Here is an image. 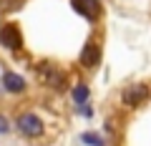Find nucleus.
I'll return each instance as SVG.
<instances>
[{"mask_svg": "<svg viewBox=\"0 0 151 146\" xmlns=\"http://www.w3.org/2000/svg\"><path fill=\"white\" fill-rule=\"evenodd\" d=\"M38 78H40L48 88H55V91H63L65 83H68L65 73L58 70L53 63H38Z\"/></svg>", "mask_w": 151, "mask_h": 146, "instance_id": "nucleus-1", "label": "nucleus"}, {"mask_svg": "<svg viewBox=\"0 0 151 146\" xmlns=\"http://www.w3.org/2000/svg\"><path fill=\"white\" fill-rule=\"evenodd\" d=\"M81 141H83V144H91V146H103V136L93 134V131H86V134H81Z\"/></svg>", "mask_w": 151, "mask_h": 146, "instance_id": "nucleus-9", "label": "nucleus"}, {"mask_svg": "<svg viewBox=\"0 0 151 146\" xmlns=\"http://www.w3.org/2000/svg\"><path fill=\"white\" fill-rule=\"evenodd\" d=\"M20 3H23V0H3V3H0V10H3V13L18 10V8H20Z\"/></svg>", "mask_w": 151, "mask_h": 146, "instance_id": "nucleus-10", "label": "nucleus"}, {"mask_svg": "<svg viewBox=\"0 0 151 146\" xmlns=\"http://www.w3.org/2000/svg\"><path fill=\"white\" fill-rule=\"evenodd\" d=\"M15 126H18V131H20L23 136H28V139L43 136V131H45V126H43V121H40V116H35L33 111L20 114V116H18V121H15Z\"/></svg>", "mask_w": 151, "mask_h": 146, "instance_id": "nucleus-2", "label": "nucleus"}, {"mask_svg": "<svg viewBox=\"0 0 151 146\" xmlns=\"http://www.w3.org/2000/svg\"><path fill=\"white\" fill-rule=\"evenodd\" d=\"M81 65L83 68H96L98 65V60H101V45H98V40H86V45H83V50H81Z\"/></svg>", "mask_w": 151, "mask_h": 146, "instance_id": "nucleus-4", "label": "nucleus"}, {"mask_svg": "<svg viewBox=\"0 0 151 146\" xmlns=\"http://www.w3.org/2000/svg\"><path fill=\"white\" fill-rule=\"evenodd\" d=\"M0 86L5 88L8 93H23V91L28 88V83H25V78H23L20 73L5 70V73H3V78H0Z\"/></svg>", "mask_w": 151, "mask_h": 146, "instance_id": "nucleus-7", "label": "nucleus"}, {"mask_svg": "<svg viewBox=\"0 0 151 146\" xmlns=\"http://www.w3.org/2000/svg\"><path fill=\"white\" fill-rule=\"evenodd\" d=\"M70 5L78 15H83L86 20H96L101 15V0H70Z\"/></svg>", "mask_w": 151, "mask_h": 146, "instance_id": "nucleus-6", "label": "nucleus"}, {"mask_svg": "<svg viewBox=\"0 0 151 146\" xmlns=\"http://www.w3.org/2000/svg\"><path fill=\"white\" fill-rule=\"evenodd\" d=\"M0 45L5 50H20L23 48V35L15 23H3L0 25Z\"/></svg>", "mask_w": 151, "mask_h": 146, "instance_id": "nucleus-3", "label": "nucleus"}, {"mask_svg": "<svg viewBox=\"0 0 151 146\" xmlns=\"http://www.w3.org/2000/svg\"><path fill=\"white\" fill-rule=\"evenodd\" d=\"M8 131H10V124H8L5 116H0V134H8Z\"/></svg>", "mask_w": 151, "mask_h": 146, "instance_id": "nucleus-11", "label": "nucleus"}, {"mask_svg": "<svg viewBox=\"0 0 151 146\" xmlns=\"http://www.w3.org/2000/svg\"><path fill=\"white\" fill-rule=\"evenodd\" d=\"M124 103L126 106H131V108H136V106H141V103L149 98V86H144V83H134V86H129L124 91Z\"/></svg>", "mask_w": 151, "mask_h": 146, "instance_id": "nucleus-5", "label": "nucleus"}, {"mask_svg": "<svg viewBox=\"0 0 151 146\" xmlns=\"http://www.w3.org/2000/svg\"><path fill=\"white\" fill-rule=\"evenodd\" d=\"M88 96H91V88H88L86 83H76V88H73V101L81 106V103L88 101Z\"/></svg>", "mask_w": 151, "mask_h": 146, "instance_id": "nucleus-8", "label": "nucleus"}]
</instances>
